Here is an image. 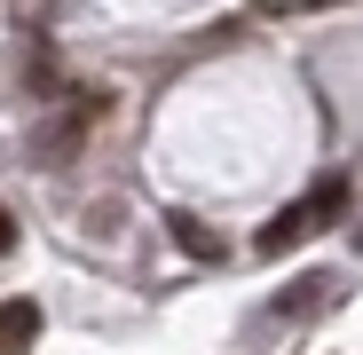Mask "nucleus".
<instances>
[{"label":"nucleus","mask_w":363,"mask_h":355,"mask_svg":"<svg viewBox=\"0 0 363 355\" xmlns=\"http://www.w3.org/2000/svg\"><path fill=\"white\" fill-rule=\"evenodd\" d=\"M103 111H111V87H72L64 111L40 118V135H32V166H72L79 142L95 135V118H103Z\"/></svg>","instance_id":"1"},{"label":"nucleus","mask_w":363,"mask_h":355,"mask_svg":"<svg viewBox=\"0 0 363 355\" xmlns=\"http://www.w3.org/2000/svg\"><path fill=\"white\" fill-rule=\"evenodd\" d=\"M355 245H363V237H355Z\"/></svg>","instance_id":"8"},{"label":"nucleus","mask_w":363,"mask_h":355,"mask_svg":"<svg viewBox=\"0 0 363 355\" xmlns=\"http://www.w3.org/2000/svg\"><path fill=\"white\" fill-rule=\"evenodd\" d=\"M32 339H40V300H24V292L0 300V355H24Z\"/></svg>","instance_id":"2"},{"label":"nucleus","mask_w":363,"mask_h":355,"mask_svg":"<svg viewBox=\"0 0 363 355\" xmlns=\"http://www.w3.org/2000/svg\"><path fill=\"white\" fill-rule=\"evenodd\" d=\"M332 284H340V276H324V269L300 276V292H277V316H316V308L332 300Z\"/></svg>","instance_id":"4"},{"label":"nucleus","mask_w":363,"mask_h":355,"mask_svg":"<svg viewBox=\"0 0 363 355\" xmlns=\"http://www.w3.org/2000/svg\"><path fill=\"white\" fill-rule=\"evenodd\" d=\"M0 253H16V221H9V205H0Z\"/></svg>","instance_id":"7"},{"label":"nucleus","mask_w":363,"mask_h":355,"mask_svg":"<svg viewBox=\"0 0 363 355\" xmlns=\"http://www.w3.org/2000/svg\"><path fill=\"white\" fill-rule=\"evenodd\" d=\"M300 205H308V213H316V229H324L332 213H347V174H324V182H316L308 198H300Z\"/></svg>","instance_id":"6"},{"label":"nucleus","mask_w":363,"mask_h":355,"mask_svg":"<svg viewBox=\"0 0 363 355\" xmlns=\"http://www.w3.org/2000/svg\"><path fill=\"white\" fill-rule=\"evenodd\" d=\"M300 237H316V213H308V205H284V213H277V221L253 237V245H261V253H292Z\"/></svg>","instance_id":"3"},{"label":"nucleus","mask_w":363,"mask_h":355,"mask_svg":"<svg viewBox=\"0 0 363 355\" xmlns=\"http://www.w3.org/2000/svg\"><path fill=\"white\" fill-rule=\"evenodd\" d=\"M166 229H174V245H182V253H198V261H221V237H213L206 221H190V213H166Z\"/></svg>","instance_id":"5"}]
</instances>
